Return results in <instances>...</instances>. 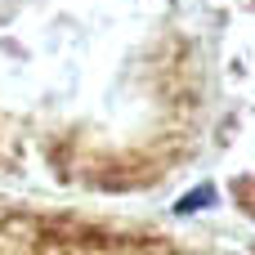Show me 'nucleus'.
Masks as SVG:
<instances>
[{
	"instance_id": "f257e3e1",
	"label": "nucleus",
	"mask_w": 255,
	"mask_h": 255,
	"mask_svg": "<svg viewBox=\"0 0 255 255\" xmlns=\"http://www.w3.org/2000/svg\"><path fill=\"white\" fill-rule=\"evenodd\" d=\"M202 202H211V188H202L197 197H184V202H179V211H197Z\"/></svg>"
}]
</instances>
